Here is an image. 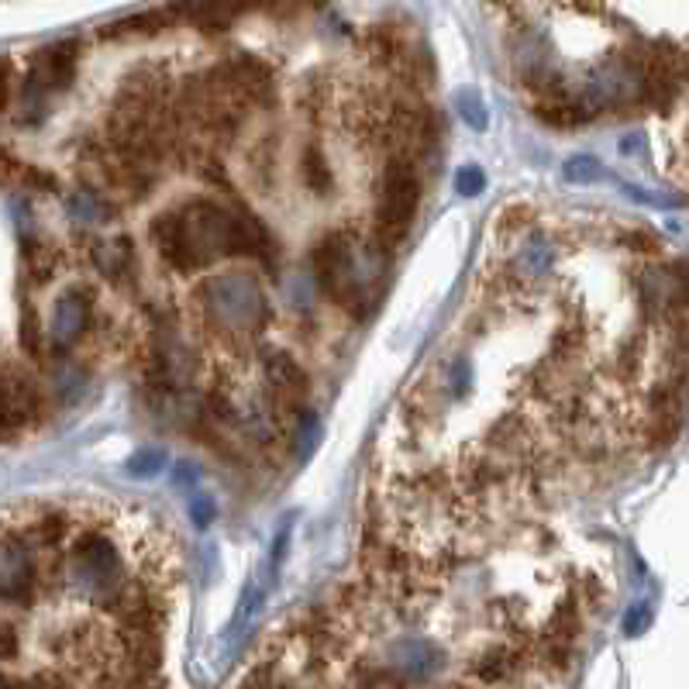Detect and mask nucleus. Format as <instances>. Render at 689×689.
Returning a JSON list of instances; mask_svg holds the SVG:
<instances>
[{"label": "nucleus", "instance_id": "f8f14e48", "mask_svg": "<svg viewBox=\"0 0 689 689\" xmlns=\"http://www.w3.org/2000/svg\"><path fill=\"white\" fill-rule=\"evenodd\" d=\"M21 345H25V352H28V355H35V359L41 355V348H46V345H41L38 315H35L32 307H25V315H21Z\"/></svg>", "mask_w": 689, "mask_h": 689}, {"label": "nucleus", "instance_id": "4be33fe9", "mask_svg": "<svg viewBox=\"0 0 689 689\" xmlns=\"http://www.w3.org/2000/svg\"><path fill=\"white\" fill-rule=\"evenodd\" d=\"M0 682H14V679H11L8 673H0Z\"/></svg>", "mask_w": 689, "mask_h": 689}, {"label": "nucleus", "instance_id": "4468645a", "mask_svg": "<svg viewBox=\"0 0 689 689\" xmlns=\"http://www.w3.org/2000/svg\"><path fill=\"white\" fill-rule=\"evenodd\" d=\"M458 108H463V118L472 124L476 132L487 128V111H483V103H479L476 94H458Z\"/></svg>", "mask_w": 689, "mask_h": 689}, {"label": "nucleus", "instance_id": "9d476101", "mask_svg": "<svg viewBox=\"0 0 689 689\" xmlns=\"http://www.w3.org/2000/svg\"><path fill=\"white\" fill-rule=\"evenodd\" d=\"M304 183L315 194H328L331 190V165L324 162L318 145H310V149L304 152Z\"/></svg>", "mask_w": 689, "mask_h": 689}, {"label": "nucleus", "instance_id": "7ed1b4c3", "mask_svg": "<svg viewBox=\"0 0 689 689\" xmlns=\"http://www.w3.org/2000/svg\"><path fill=\"white\" fill-rule=\"evenodd\" d=\"M204 294H207V304H211V315L218 318V324H242L245 328V324H253L256 310H262L256 283L238 276V273L207 283Z\"/></svg>", "mask_w": 689, "mask_h": 689}, {"label": "nucleus", "instance_id": "39448f33", "mask_svg": "<svg viewBox=\"0 0 689 689\" xmlns=\"http://www.w3.org/2000/svg\"><path fill=\"white\" fill-rule=\"evenodd\" d=\"M28 76L46 94L49 90H66L76 76V41H59V46L35 52Z\"/></svg>", "mask_w": 689, "mask_h": 689}, {"label": "nucleus", "instance_id": "aec40b11", "mask_svg": "<svg viewBox=\"0 0 689 689\" xmlns=\"http://www.w3.org/2000/svg\"><path fill=\"white\" fill-rule=\"evenodd\" d=\"M286 541H290V525H283L280 541H273V562H283V555H286Z\"/></svg>", "mask_w": 689, "mask_h": 689}, {"label": "nucleus", "instance_id": "f3484780", "mask_svg": "<svg viewBox=\"0 0 689 689\" xmlns=\"http://www.w3.org/2000/svg\"><path fill=\"white\" fill-rule=\"evenodd\" d=\"M649 624H652V611H649V603H638V607L628 614V617H624V635H641L644 628H649Z\"/></svg>", "mask_w": 689, "mask_h": 689}, {"label": "nucleus", "instance_id": "f257e3e1", "mask_svg": "<svg viewBox=\"0 0 689 689\" xmlns=\"http://www.w3.org/2000/svg\"><path fill=\"white\" fill-rule=\"evenodd\" d=\"M417 200H421V180H417L414 159L407 152H393L380 183V200H376V227H380L383 248L407 238Z\"/></svg>", "mask_w": 689, "mask_h": 689}, {"label": "nucleus", "instance_id": "0eeeda50", "mask_svg": "<svg viewBox=\"0 0 689 689\" xmlns=\"http://www.w3.org/2000/svg\"><path fill=\"white\" fill-rule=\"evenodd\" d=\"M266 372H269V380H273V386H276V393L283 396V401H290V396H300L307 390V372L283 352L266 362Z\"/></svg>", "mask_w": 689, "mask_h": 689}, {"label": "nucleus", "instance_id": "a211bd4d", "mask_svg": "<svg viewBox=\"0 0 689 689\" xmlns=\"http://www.w3.org/2000/svg\"><path fill=\"white\" fill-rule=\"evenodd\" d=\"M11 97H14V70L11 59H0V114L11 108Z\"/></svg>", "mask_w": 689, "mask_h": 689}, {"label": "nucleus", "instance_id": "9b49d317", "mask_svg": "<svg viewBox=\"0 0 689 689\" xmlns=\"http://www.w3.org/2000/svg\"><path fill=\"white\" fill-rule=\"evenodd\" d=\"M603 176V165L593 156H576L566 162V180L569 183H596Z\"/></svg>", "mask_w": 689, "mask_h": 689}, {"label": "nucleus", "instance_id": "2eb2a0df", "mask_svg": "<svg viewBox=\"0 0 689 689\" xmlns=\"http://www.w3.org/2000/svg\"><path fill=\"white\" fill-rule=\"evenodd\" d=\"M21 655V635L14 624H0V662H14Z\"/></svg>", "mask_w": 689, "mask_h": 689}, {"label": "nucleus", "instance_id": "dca6fc26", "mask_svg": "<svg viewBox=\"0 0 689 689\" xmlns=\"http://www.w3.org/2000/svg\"><path fill=\"white\" fill-rule=\"evenodd\" d=\"M165 466V455L162 452H138L132 458V476H156Z\"/></svg>", "mask_w": 689, "mask_h": 689}, {"label": "nucleus", "instance_id": "20e7f679", "mask_svg": "<svg viewBox=\"0 0 689 689\" xmlns=\"http://www.w3.org/2000/svg\"><path fill=\"white\" fill-rule=\"evenodd\" d=\"M87 324H90V294L83 286H73L52 307V318H49L52 352H70L83 339Z\"/></svg>", "mask_w": 689, "mask_h": 689}, {"label": "nucleus", "instance_id": "ddd939ff", "mask_svg": "<svg viewBox=\"0 0 689 689\" xmlns=\"http://www.w3.org/2000/svg\"><path fill=\"white\" fill-rule=\"evenodd\" d=\"M455 190L463 197H479L487 190V173L479 170V165H466V170H458L455 176Z\"/></svg>", "mask_w": 689, "mask_h": 689}, {"label": "nucleus", "instance_id": "1a4fd4ad", "mask_svg": "<svg viewBox=\"0 0 689 689\" xmlns=\"http://www.w3.org/2000/svg\"><path fill=\"white\" fill-rule=\"evenodd\" d=\"M90 256H94V262H97V269L108 280H114V283H121V280H128V273H132V253H128V245H103V242H97L94 248H90Z\"/></svg>", "mask_w": 689, "mask_h": 689}, {"label": "nucleus", "instance_id": "412c9836", "mask_svg": "<svg viewBox=\"0 0 689 689\" xmlns=\"http://www.w3.org/2000/svg\"><path fill=\"white\" fill-rule=\"evenodd\" d=\"M173 479H176V483H190V479H197V472L190 469V463H180L176 472H173Z\"/></svg>", "mask_w": 689, "mask_h": 689}, {"label": "nucleus", "instance_id": "423d86ee", "mask_svg": "<svg viewBox=\"0 0 689 689\" xmlns=\"http://www.w3.org/2000/svg\"><path fill=\"white\" fill-rule=\"evenodd\" d=\"M152 242L159 248V256L170 262L173 269H180V273H194L197 259L190 253V245H186V235H183V218L176 211L170 214H159L156 224H152Z\"/></svg>", "mask_w": 689, "mask_h": 689}, {"label": "nucleus", "instance_id": "6ab92c4d", "mask_svg": "<svg viewBox=\"0 0 689 689\" xmlns=\"http://www.w3.org/2000/svg\"><path fill=\"white\" fill-rule=\"evenodd\" d=\"M190 517L197 528H207L214 520V500L211 496H194L190 500Z\"/></svg>", "mask_w": 689, "mask_h": 689}, {"label": "nucleus", "instance_id": "6e6552de", "mask_svg": "<svg viewBox=\"0 0 689 689\" xmlns=\"http://www.w3.org/2000/svg\"><path fill=\"white\" fill-rule=\"evenodd\" d=\"M21 259H25V269L35 283H49L59 266V248L38 242V238H25V253H21Z\"/></svg>", "mask_w": 689, "mask_h": 689}, {"label": "nucleus", "instance_id": "f03ea898", "mask_svg": "<svg viewBox=\"0 0 689 689\" xmlns=\"http://www.w3.org/2000/svg\"><path fill=\"white\" fill-rule=\"evenodd\" d=\"M38 552L0 517V600L28 603L38 582Z\"/></svg>", "mask_w": 689, "mask_h": 689}]
</instances>
